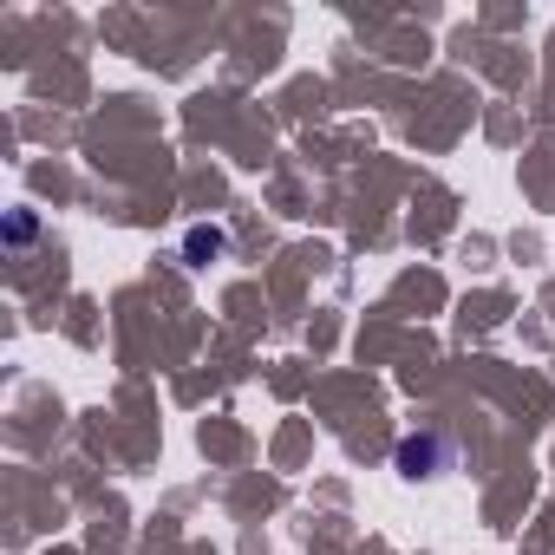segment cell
<instances>
[{"instance_id":"6da1fadb","label":"cell","mask_w":555,"mask_h":555,"mask_svg":"<svg viewBox=\"0 0 555 555\" xmlns=\"http://www.w3.org/2000/svg\"><path fill=\"white\" fill-rule=\"evenodd\" d=\"M392 464H399L405 477H444V470L457 464V444H451V431H438V425H425V431H412V438H399V451H392Z\"/></svg>"},{"instance_id":"7a4b0ae2","label":"cell","mask_w":555,"mask_h":555,"mask_svg":"<svg viewBox=\"0 0 555 555\" xmlns=\"http://www.w3.org/2000/svg\"><path fill=\"white\" fill-rule=\"evenodd\" d=\"M183 255L203 268L209 255H222V229H190V242H183Z\"/></svg>"},{"instance_id":"3957f363","label":"cell","mask_w":555,"mask_h":555,"mask_svg":"<svg viewBox=\"0 0 555 555\" xmlns=\"http://www.w3.org/2000/svg\"><path fill=\"white\" fill-rule=\"evenodd\" d=\"M27 235H34V216H27V209H21V216H14V222H8V242H27Z\"/></svg>"}]
</instances>
